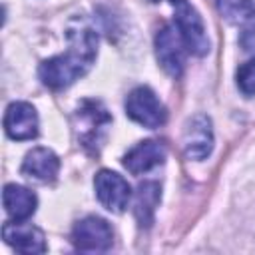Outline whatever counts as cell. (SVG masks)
Here are the masks:
<instances>
[{"mask_svg":"<svg viewBox=\"0 0 255 255\" xmlns=\"http://www.w3.org/2000/svg\"><path fill=\"white\" fill-rule=\"evenodd\" d=\"M126 114L143 128H159L167 120L165 106L159 102L155 92L147 86L133 88L126 98Z\"/></svg>","mask_w":255,"mask_h":255,"instance_id":"3957f363","label":"cell"},{"mask_svg":"<svg viewBox=\"0 0 255 255\" xmlns=\"http://www.w3.org/2000/svg\"><path fill=\"white\" fill-rule=\"evenodd\" d=\"M185 44L171 26H161L155 34V56L159 66L169 74L171 78H179L185 68Z\"/></svg>","mask_w":255,"mask_h":255,"instance_id":"8992f818","label":"cell"},{"mask_svg":"<svg viewBox=\"0 0 255 255\" xmlns=\"http://www.w3.org/2000/svg\"><path fill=\"white\" fill-rule=\"evenodd\" d=\"M237 88L245 96H255V58L237 68Z\"/></svg>","mask_w":255,"mask_h":255,"instance_id":"2e32d148","label":"cell"},{"mask_svg":"<svg viewBox=\"0 0 255 255\" xmlns=\"http://www.w3.org/2000/svg\"><path fill=\"white\" fill-rule=\"evenodd\" d=\"M94 187H96V197L98 201L112 213H122L131 197V187L129 183L116 171L110 169H100L94 177Z\"/></svg>","mask_w":255,"mask_h":255,"instance_id":"5b68a950","label":"cell"},{"mask_svg":"<svg viewBox=\"0 0 255 255\" xmlns=\"http://www.w3.org/2000/svg\"><path fill=\"white\" fill-rule=\"evenodd\" d=\"M215 6L219 10V14L233 24L247 22L255 14L253 0H215Z\"/></svg>","mask_w":255,"mask_h":255,"instance_id":"9a60e30c","label":"cell"},{"mask_svg":"<svg viewBox=\"0 0 255 255\" xmlns=\"http://www.w3.org/2000/svg\"><path fill=\"white\" fill-rule=\"evenodd\" d=\"M4 131L8 137L26 141L38 135V114L28 102H12L4 114Z\"/></svg>","mask_w":255,"mask_h":255,"instance_id":"9c48e42d","label":"cell"},{"mask_svg":"<svg viewBox=\"0 0 255 255\" xmlns=\"http://www.w3.org/2000/svg\"><path fill=\"white\" fill-rule=\"evenodd\" d=\"M159 197H161V189L155 181H147V183H141L137 187V193H135V203H133V213L139 221V225H149L151 219H153V211L159 203Z\"/></svg>","mask_w":255,"mask_h":255,"instance_id":"5bb4252c","label":"cell"},{"mask_svg":"<svg viewBox=\"0 0 255 255\" xmlns=\"http://www.w3.org/2000/svg\"><path fill=\"white\" fill-rule=\"evenodd\" d=\"M2 201H4V209L8 213L10 219L14 221H26L28 217L34 215L38 199L36 195L22 185L16 183H6L4 191H2Z\"/></svg>","mask_w":255,"mask_h":255,"instance_id":"4fadbf2b","label":"cell"},{"mask_svg":"<svg viewBox=\"0 0 255 255\" xmlns=\"http://www.w3.org/2000/svg\"><path fill=\"white\" fill-rule=\"evenodd\" d=\"M167 149L161 141L157 139H143L139 143H135L126 155H124V165L129 173L133 175H141L151 171L153 167L161 165L165 161Z\"/></svg>","mask_w":255,"mask_h":255,"instance_id":"30bf717a","label":"cell"},{"mask_svg":"<svg viewBox=\"0 0 255 255\" xmlns=\"http://www.w3.org/2000/svg\"><path fill=\"white\" fill-rule=\"evenodd\" d=\"M171 6H173L177 32L187 52H191L193 56H205L209 52V38L199 12L187 0H171Z\"/></svg>","mask_w":255,"mask_h":255,"instance_id":"7a4b0ae2","label":"cell"},{"mask_svg":"<svg viewBox=\"0 0 255 255\" xmlns=\"http://www.w3.org/2000/svg\"><path fill=\"white\" fill-rule=\"evenodd\" d=\"M183 151L189 159L201 161L205 159L213 149V128L211 120L205 114H197L191 120H187L183 128Z\"/></svg>","mask_w":255,"mask_h":255,"instance_id":"ba28073f","label":"cell"},{"mask_svg":"<svg viewBox=\"0 0 255 255\" xmlns=\"http://www.w3.org/2000/svg\"><path fill=\"white\" fill-rule=\"evenodd\" d=\"M112 122L106 108L96 100H84L76 110V133L82 145L100 143V133Z\"/></svg>","mask_w":255,"mask_h":255,"instance_id":"52a82bcc","label":"cell"},{"mask_svg":"<svg viewBox=\"0 0 255 255\" xmlns=\"http://www.w3.org/2000/svg\"><path fill=\"white\" fill-rule=\"evenodd\" d=\"M72 243L80 251H108L114 243V233L106 219L88 215L74 225Z\"/></svg>","mask_w":255,"mask_h":255,"instance_id":"277c9868","label":"cell"},{"mask_svg":"<svg viewBox=\"0 0 255 255\" xmlns=\"http://www.w3.org/2000/svg\"><path fill=\"white\" fill-rule=\"evenodd\" d=\"M98 56V34L80 22L68 28V50L60 56L48 58L40 64L38 76L44 86L62 90L82 78Z\"/></svg>","mask_w":255,"mask_h":255,"instance_id":"6da1fadb","label":"cell"},{"mask_svg":"<svg viewBox=\"0 0 255 255\" xmlns=\"http://www.w3.org/2000/svg\"><path fill=\"white\" fill-rule=\"evenodd\" d=\"M2 237L4 241L14 247L20 253H44L46 251V239L42 229H38L32 223H24V221H8L2 227Z\"/></svg>","mask_w":255,"mask_h":255,"instance_id":"8fae6325","label":"cell"},{"mask_svg":"<svg viewBox=\"0 0 255 255\" xmlns=\"http://www.w3.org/2000/svg\"><path fill=\"white\" fill-rule=\"evenodd\" d=\"M60 171V159L58 155L48 147H34L26 153L22 161V173L30 179L48 183L54 181Z\"/></svg>","mask_w":255,"mask_h":255,"instance_id":"7c38bea8","label":"cell"},{"mask_svg":"<svg viewBox=\"0 0 255 255\" xmlns=\"http://www.w3.org/2000/svg\"><path fill=\"white\" fill-rule=\"evenodd\" d=\"M153 2H157V0H153Z\"/></svg>","mask_w":255,"mask_h":255,"instance_id":"e0dca14e","label":"cell"}]
</instances>
